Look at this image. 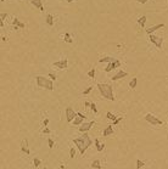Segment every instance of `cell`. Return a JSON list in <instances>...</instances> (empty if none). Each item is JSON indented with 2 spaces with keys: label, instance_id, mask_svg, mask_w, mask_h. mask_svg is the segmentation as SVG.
Segmentation results:
<instances>
[{
  "label": "cell",
  "instance_id": "obj_1",
  "mask_svg": "<svg viewBox=\"0 0 168 169\" xmlns=\"http://www.w3.org/2000/svg\"><path fill=\"white\" fill-rule=\"evenodd\" d=\"M73 142H74V145L78 147V150H79V152H80V154H84V152H85L87 150H88V147L92 145V139L89 137V135L87 134V133H84L80 137H77V139H74L73 140Z\"/></svg>",
  "mask_w": 168,
  "mask_h": 169
},
{
  "label": "cell",
  "instance_id": "obj_2",
  "mask_svg": "<svg viewBox=\"0 0 168 169\" xmlns=\"http://www.w3.org/2000/svg\"><path fill=\"white\" fill-rule=\"evenodd\" d=\"M98 89H99V91H100V94L105 97V99H107V100H110V101H115V95H113V89H112V87L110 85V84H106V83H99L98 84Z\"/></svg>",
  "mask_w": 168,
  "mask_h": 169
},
{
  "label": "cell",
  "instance_id": "obj_3",
  "mask_svg": "<svg viewBox=\"0 0 168 169\" xmlns=\"http://www.w3.org/2000/svg\"><path fill=\"white\" fill-rule=\"evenodd\" d=\"M37 84L39 88H44V89H48V90H54V80L51 79H48L43 75H38L37 78Z\"/></svg>",
  "mask_w": 168,
  "mask_h": 169
},
{
  "label": "cell",
  "instance_id": "obj_4",
  "mask_svg": "<svg viewBox=\"0 0 168 169\" xmlns=\"http://www.w3.org/2000/svg\"><path fill=\"white\" fill-rule=\"evenodd\" d=\"M145 121L149 122V123L152 124V125H162V121H160L157 117H155V116L151 114V113H147V114L145 116Z\"/></svg>",
  "mask_w": 168,
  "mask_h": 169
},
{
  "label": "cell",
  "instance_id": "obj_5",
  "mask_svg": "<svg viewBox=\"0 0 168 169\" xmlns=\"http://www.w3.org/2000/svg\"><path fill=\"white\" fill-rule=\"evenodd\" d=\"M149 39H150V41L152 43V44H155L158 49H161L162 48V44H163V39L161 38V37H157V35H153V34H150V37H149Z\"/></svg>",
  "mask_w": 168,
  "mask_h": 169
},
{
  "label": "cell",
  "instance_id": "obj_6",
  "mask_svg": "<svg viewBox=\"0 0 168 169\" xmlns=\"http://www.w3.org/2000/svg\"><path fill=\"white\" fill-rule=\"evenodd\" d=\"M65 112H66V121L67 122H72L77 117V112H74V110L71 108V107H67Z\"/></svg>",
  "mask_w": 168,
  "mask_h": 169
},
{
  "label": "cell",
  "instance_id": "obj_7",
  "mask_svg": "<svg viewBox=\"0 0 168 169\" xmlns=\"http://www.w3.org/2000/svg\"><path fill=\"white\" fill-rule=\"evenodd\" d=\"M94 124H95L94 121L88 122V123H83V124H80V127H79V131H82V133H87L88 130L92 129V127H93Z\"/></svg>",
  "mask_w": 168,
  "mask_h": 169
},
{
  "label": "cell",
  "instance_id": "obj_8",
  "mask_svg": "<svg viewBox=\"0 0 168 169\" xmlns=\"http://www.w3.org/2000/svg\"><path fill=\"white\" fill-rule=\"evenodd\" d=\"M67 64H68L67 58H62V60H60V61L54 62V66L57 67V68H60V69H65V68H67Z\"/></svg>",
  "mask_w": 168,
  "mask_h": 169
},
{
  "label": "cell",
  "instance_id": "obj_9",
  "mask_svg": "<svg viewBox=\"0 0 168 169\" xmlns=\"http://www.w3.org/2000/svg\"><path fill=\"white\" fill-rule=\"evenodd\" d=\"M121 66V62L118 61V60H116V61H113V62H110L109 64H107V67L105 68V72H111L112 69H115V68H117V67H119Z\"/></svg>",
  "mask_w": 168,
  "mask_h": 169
},
{
  "label": "cell",
  "instance_id": "obj_10",
  "mask_svg": "<svg viewBox=\"0 0 168 169\" xmlns=\"http://www.w3.org/2000/svg\"><path fill=\"white\" fill-rule=\"evenodd\" d=\"M84 114H82L80 112H77V117L74 118V121H73V124L74 125H80L82 123H83V121H84Z\"/></svg>",
  "mask_w": 168,
  "mask_h": 169
},
{
  "label": "cell",
  "instance_id": "obj_11",
  "mask_svg": "<svg viewBox=\"0 0 168 169\" xmlns=\"http://www.w3.org/2000/svg\"><path fill=\"white\" fill-rule=\"evenodd\" d=\"M163 27H164V24H163V23H158V24L151 26L150 28H147V29H146V33L150 35V34H152L155 31H157V29H160V28H163Z\"/></svg>",
  "mask_w": 168,
  "mask_h": 169
},
{
  "label": "cell",
  "instance_id": "obj_12",
  "mask_svg": "<svg viewBox=\"0 0 168 169\" xmlns=\"http://www.w3.org/2000/svg\"><path fill=\"white\" fill-rule=\"evenodd\" d=\"M128 74H127V72H124V71H118L113 77H111V79L112 80H118V79H121V78H124V77H127Z\"/></svg>",
  "mask_w": 168,
  "mask_h": 169
},
{
  "label": "cell",
  "instance_id": "obj_13",
  "mask_svg": "<svg viewBox=\"0 0 168 169\" xmlns=\"http://www.w3.org/2000/svg\"><path fill=\"white\" fill-rule=\"evenodd\" d=\"M31 3L33 6H35L37 9H39L40 11H44V6H43V0H31Z\"/></svg>",
  "mask_w": 168,
  "mask_h": 169
},
{
  "label": "cell",
  "instance_id": "obj_14",
  "mask_svg": "<svg viewBox=\"0 0 168 169\" xmlns=\"http://www.w3.org/2000/svg\"><path fill=\"white\" fill-rule=\"evenodd\" d=\"M21 148H22V151H23L26 154H29V153H31V151H29V148H28V141H27V140H23V141H22Z\"/></svg>",
  "mask_w": 168,
  "mask_h": 169
},
{
  "label": "cell",
  "instance_id": "obj_15",
  "mask_svg": "<svg viewBox=\"0 0 168 169\" xmlns=\"http://www.w3.org/2000/svg\"><path fill=\"white\" fill-rule=\"evenodd\" d=\"M111 134H113V125H107L104 130V136H109Z\"/></svg>",
  "mask_w": 168,
  "mask_h": 169
},
{
  "label": "cell",
  "instance_id": "obj_16",
  "mask_svg": "<svg viewBox=\"0 0 168 169\" xmlns=\"http://www.w3.org/2000/svg\"><path fill=\"white\" fill-rule=\"evenodd\" d=\"M45 20H46V23H48V26H54V16L52 15H50V14H48L46 15V17H45Z\"/></svg>",
  "mask_w": 168,
  "mask_h": 169
},
{
  "label": "cell",
  "instance_id": "obj_17",
  "mask_svg": "<svg viewBox=\"0 0 168 169\" xmlns=\"http://www.w3.org/2000/svg\"><path fill=\"white\" fill-rule=\"evenodd\" d=\"M12 24H14V26H16V27H18V28H25V27H26V24H25V23H22V22H20L17 18H15V20L12 21Z\"/></svg>",
  "mask_w": 168,
  "mask_h": 169
},
{
  "label": "cell",
  "instance_id": "obj_18",
  "mask_svg": "<svg viewBox=\"0 0 168 169\" xmlns=\"http://www.w3.org/2000/svg\"><path fill=\"white\" fill-rule=\"evenodd\" d=\"M113 61H116V58H113V57H110V56H107V57H102V58H100L99 60V62L101 63V62H113Z\"/></svg>",
  "mask_w": 168,
  "mask_h": 169
},
{
  "label": "cell",
  "instance_id": "obj_19",
  "mask_svg": "<svg viewBox=\"0 0 168 169\" xmlns=\"http://www.w3.org/2000/svg\"><path fill=\"white\" fill-rule=\"evenodd\" d=\"M138 23H139L140 27H144L145 23H146V16H141V17H139V18H138Z\"/></svg>",
  "mask_w": 168,
  "mask_h": 169
},
{
  "label": "cell",
  "instance_id": "obj_20",
  "mask_svg": "<svg viewBox=\"0 0 168 169\" xmlns=\"http://www.w3.org/2000/svg\"><path fill=\"white\" fill-rule=\"evenodd\" d=\"M136 84H138V78H133L129 83V88H132V89L136 88Z\"/></svg>",
  "mask_w": 168,
  "mask_h": 169
},
{
  "label": "cell",
  "instance_id": "obj_21",
  "mask_svg": "<svg viewBox=\"0 0 168 169\" xmlns=\"http://www.w3.org/2000/svg\"><path fill=\"white\" fill-rule=\"evenodd\" d=\"M92 167H93V168H95V169H100V168H101L100 161H98V159H96V161H94V162L92 163Z\"/></svg>",
  "mask_w": 168,
  "mask_h": 169
},
{
  "label": "cell",
  "instance_id": "obj_22",
  "mask_svg": "<svg viewBox=\"0 0 168 169\" xmlns=\"http://www.w3.org/2000/svg\"><path fill=\"white\" fill-rule=\"evenodd\" d=\"M106 117H107V119H110V121H116V119H117L116 116H115L113 113H111V112H107V113H106Z\"/></svg>",
  "mask_w": 168,
  "mask_h": 169
},
{
  "label": "cell",
  "instance_id": "obj_23",
  "mask_svg": "<svg viewBox=\"0 0 168 169\" xmlns=\"http://www.w3.org/2000/svg\"><path fill=\"white\" fill-rule=\"evenodd\" d=\"M65 41H66V43H69V44L73 41V40L71 39V34H69V33H65Z\"/></svg>",
  "mask_w": 168,
  "mask_h": 169
},
{
  "label": "cell",
  "instance_id": "obj_24",
  "mask_svg": "<svg viewBox=\"0 0 168 169\" xmlns=\"http://www.w3.org/2000/svg\"><path fill=\"white\" fill-rule=\"evenodd\" d=\"M144 165H145V162H143V161H140V159L136 161V168H138V169H140V168L144 167Z\"/></svg>",
  "mask_w": 168,
  "mask_h": 169
},
{
  "label": "cell",
  "instance_id": "obj_25",
  "mask_svg": "<svg viewBox=\"0 0 168 169\" xmlns=\"http://www.w3.org/2000/svg\"><path fill=\"white\" fill-rule=\"evenodd\" d=\"M88 75H89L90 78H94V77H95V68H92V69L88 72Z\"/></svg>",
  "mask_w": 168,
  "mask_h": 169
},
{
  "label": "cell",
  "instance_id": "obj_26",
  "mask_svg": "<svg viewBox=\"0 0 168 169\" xmlns=\"http://www.w3.org/2000/svg\"><path fill=\"white\" fill-rule=\"evenodd\" d=\"M74 156H76V150H74V147H72L69 150V157L71 158H74Z\"/></svg>",
  "mask_w": 168,
  "mask_h": 169
},
{
  "label": "cell",
  "instance_id": "obj_27",
  "mask_svg": "<svg viewBox=\"0 0 168 169\" xmlns=\"http://www.w3.org/2000/svg\"><path fill=\"white\" fill-rule=\"evenodd\" d=\"M92 90H93V87H89V88H87L85 90L83 91V95H88V94H89V93H90Z\"/></svg>",
  "mask_w": 168,
  "mask_h": 169
},
{
  "label": "cell",
  "instance_id": "obj_28",
  "mask_svg": "<svg viewBox=\"0 0 168 169\" xmlns=\"http://www.w3.org/2000/svg\"><path fill=\"white\" fill-rule=\"evenodd\" d=\"M90 108H92V111H93L94 113H98V108H96V106H95V104H94V102L90 105Z\"/></svg>",
  "mask_w": 168,
  "mask_h": 169
},
{
  "label": "cell",
  "instance_id": "obj_29",
  "mask_svg": "<svg viewBox=\"0 0 168 169\" xmlns=\"http://www.w3.org/2000/svg\"><path fill=\"white\" fill-rule=\"evenodd\" d=\"M48 145H49L50 148H52V147H54V140H52V139H49V140H48Z\"/></svg>",
  "mask_w": 168,
  "mask_h": 169
},
{
  "label": "cell",
  "instance_id": "obj_30",
  "mask_svg": "<svg viewBox=\"0 0 168 169\" xmlns=\"http://www.w3.org/2000/svg\"><path fill=\"white\" fill-rule=\"evenodd\" d=\"M104 148H105V145H104V144H100V146H99V147H98L96 150H98V152H101V151H102Z\"/></svg>",
  "mask_w": 168,
  "mask_h": 169
},
{
  "label": "cell",
  "instance_id": "obj_31",
  "mask_svg": "<svg viewBox=\"0 0 168 169\" xmlns=\"http://www.w3.org/2000/svg\"><path fill=\"white\" fill-rule=\"evenodd\" d=\"M121 121H122V117H118V118H117L116 121H113V125H117V124H118V123L121 122Z\"/></svg>",
  "mask_w": 168,
  "mask_h": 169
},
{
  "label": "cell",
  "instance_id": "obj_32",
  "mask_svg": "<svg viewBox=\"0 0 168 169\" xmlns=\"http://www.w3.org/2000/svg\"><path fill=\"white\" fill-rule=\"evenodd\" d=\"M49 77H50V79H51V80H55V79H56V75H55L54 73H51V72L49 73Z\"/></svg>",
  "mask_w": 168,
  "mask_h": 169
},
{
  "label": "cell",
  "instance_id": "obj_33",
  "mask_svg": "<svg viewBox=\"0 0 168 169\" xmlns=\"http://www.w3.org/2000/svg\"><path fill=\"white\" fill-rule=\"evenodd\" d=\"M39 164H40V159L35 158V159H34V165H35V167H39Z\"/></svg>",
  "mask_w": 168,
  "mask_h": 169
},
{
  "label": "cell",
  "instance_id": "obj_34",
  "mask_svg": "<svg viewBox=\"0 0 168 169\" xmlns=\"http://www.w3.org/2000/svg\"><path fill=\"white\" fill-rule=\"evenodd\" d=\"M43 133H44V134H50V129H49V128H46V127H45V128H44V129H43Z\"/></svg>",
  "mask_w": 168,
  "mask_h": 169
},
{
  "label": "cell",
  "instance_id": "obj_35",
  "mask_svg": "<svg viewBox=\"0 0 168 169\" xmlns=\"http://www.w3.org/2000/svg\"><path fill=\"white\" fill-rule=\"evenodd\" d=\"M48 124H49V119L46 118V119L43 122V125H44V127H48Z\"/></svg>",
  "mask_w": 168,
  "mask_h": 169
},
{
  "label": "cell",
  "instance_id": "obj_36",
  "mask_svg": "<svg viewBox=\"0 0 168 169\" xmlns=\"http://www.w3.org/2000/svg\"><path fill=\"white\" fill-rule=\"evenodd\" d=\"M138 3H140V4H145V3H147L149 0H136Z\"/></svg>",
  "mask_w": 168,
  "mask_h": 169
},
{
  "label": "cell",
  "instance_id": "obj_37",
  "mask_svg": "<svg viewBox=\"0 0 168 169\" xmlns=\"http://www.w3.org/2000/svg\"><path fill=\"white\" fill-rule=\"evenodd\" d=\"M5 17H6V14H1V21H4Z\"/></svg>",
  "mask_w": 168,
  "mask_h": 169
},
{
  "label": "cell",
  "instance_id": "obj_38",
  "mask_svg": "<svg viewBox=\"0 0 168 169\" xmlns=\"http://www.w3.org/2000/svg\"><path fill=\"white\" fill-rule=\"evenodd\" d=\"M84 105H85V106H87V107H88V106H90V105H92V104H90V102H88V101H87V102H84Z\"/></svg>",
  "mask_w": 168,
  "mask_h": 169
},
{
  "label": "cell",
  "instance_id": "obj_39",
  "mask_svg": "<svg viewBox=\"0 0 168 169\" xmlns=\"http://www.w3.org/2000/svg\"><path fill=\"white\" fill-rule=\"evenodd\" d=\"M67 3H72V1H74V0H66Z\"/></svg>",
  "mask_w": 168,
  "mask_h": 169
},
{
  "label": "cell",
  "instance_id": "obj_40",
  "mask_svg": "<svg viewBox=\"0 0 168 169\" xmlns=\"http://www.w3.org/2000/svg\"><path fill=\"white\" fill-rule=\"evenodd\" d=\"M61 169H65V165H61Z\"/></svg>",
  "mask_w": 168,
  "mask_h": 169
},
{
  "label": "cell",
  "instance_id": "obj_41",
  "mask_svg": "<svg viewBox=\"0 0 168 169\" xmlns=\"http://www.w3.org/2000/svg\"><path fill=\"white\" fill-rule=\"evenodd\" d=\"M1 1H5V0H1Z\"/></svg>",
  "mask_w": 168,
  "mask_h": 169
}]
</instances>
